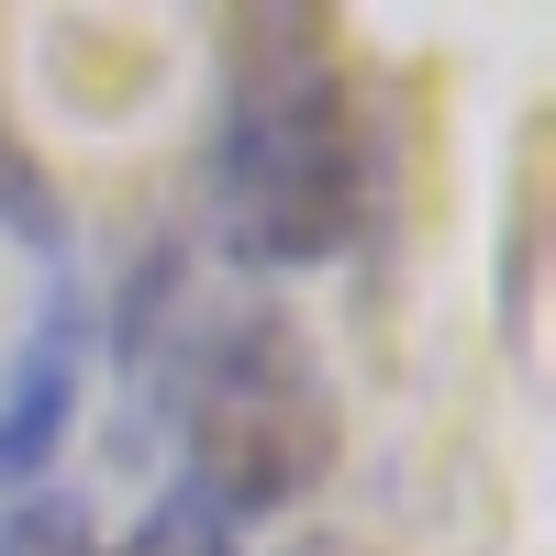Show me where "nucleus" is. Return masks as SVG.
Instances as JSON below:
<instances>
[{
  "instance_id": "nucleus-1",
  "label": "nucleus",
  "mask_w": 556,
  "mask_h": 556,
  "mask_svg": "<svg viewBox=\"0 0 556 556\" xmlns=\"http://www.w3.org/2000/svg\"><path fill=\"white\" fill-rule=\"evenodd\" d=\"M212 223L245 267H323L379 223V123L334 12H223Z\"/></svg>"
},
{
  "instance_id": "nucleus-2",
  "label": "nucleus",
  "mask_w": 556,
  "mask_h": 556,
  "mask_svg": "<svg viewBox=\"0 0 556 556\" xmlns=\"http://www.w3.org/2000/svg\"><path fill=\"white\" fill-rule=\"evenodd\" d=\"M178 445H190V490L223 523L290 513V501H312L334 479L345 401L290 312H223L201 334L190 390H178Z\"/></svg>"
},
{
  "instance_id": "nucleus-3",
  "label": "nucleus",
  "mask_w": 556,
  "mask_h": 556,
  "mask_svg": "<svg viewBox=\"0 0 556 556\" xmlns=\"http://www.w3.org/2000/svg\"><path fill=\"white\" fill-rule=\"evenodd\" d=\"M78 390H89V312L56 290L34 312V334L12 345V367H0V501L45 490V468H56V445L78 424Z\"/></svg>"
},
{
  "instance_id": "nucleus-4",
  "label": "nucleus",
  "mask_w": 556,
  "mask_h": 556,
  "mask_svg": "<svg viewBox=\"0 0 556 556\" xmlns=\"http://www.w3.org/2000/svg\"><path fill=\"white\" fill-rule=\"evenodd\" d=\"M0 556H101V534H89V501L78 490H23V501H0Z\"/></svg>"
},
{
  "instance_id": "nucleus-5",
  "label": "nucleus",
  "mask_w": 556,
  "mask_h": 556,
  "mask_svg": "<svg viewBox=\"0 0 556 556\" xmlns=\"http://www.w3.org/2000/svg\"><path fill=\"white\" fill-rule=\"evenodd\" d=\"M0 235H12V245H45V256L67 245V201H56V178L23 156L12 112H0Z\"/></svg>"
},
{
  "instance_id": "nucleus-6",
  "label": "nucleus",
  "mask_w": 556,
  "mask_h": 556,
  "mask_svg": "<svg viewBox=\"0 0 556 556\" xmlns=\"http://www.w3.org/2000/svg\"><path fill=\"white\" fill-rule=\"evenodd\" d=\"M123 556H235V523H223L201 490H167L156 513L123 534Z\"/></svg>"
},
{
  "instance_id": "nucleus-7",
  "label": "nucleus",
  "mask_w": 556,
  "mask_h": 556,
  "mask_svg": "<svg viewBox=\"0 0 556 556\" xmlns=\"http://www.w3.org/2000/svg\"><path fill=\"white\" fill-rule=\"evenodd\" d=\"M301 556H356V545H334V534H312V545H301Z\"/></svg>"
}]
</instances>
